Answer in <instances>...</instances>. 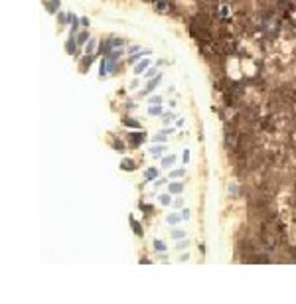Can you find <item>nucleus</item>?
I'll return each mask as SVG.
<instances>
[{"instance_id":"obj_1","label":"nucleus","mask_w":296,"mask_h":304,"mask_svg":"<svg viewBox=\"0 0 296 304\" xmlns=\"http://www.w3.org/2000/svg\"><path fill=\"white\" fill-rule=\"evenodd\" d=\"M156 6L158 10H168V2H164V0H156Z\"/></svg>"},{"instance_id":"obj_2","label":"nucleus","mask_w":296,"mask_h":304,"mask_svg":"<svg viewBox=\"0 0 296 304\" xmlns=\"http://www.w3.org/2000/svg\"><path fill=\"white\" fill-rule=\"evenodd\" d=\"M170 191L178 194V191H182V186H180V184H172V186H170Z\"/></svg>"},{"instance_id":"obj_3","label":"nucleus","mask_w":296,"mask_h":304,"mask_svg":"<svg viewBox=\"0 0 296 304\" xmlns=\"http://www.w3.org/2000/svg\"><path fill=\"white\" fill-rule=\"evenodd\" d=\"M69 22H71V28L75 30V28H77V18H75L73 14H69Z\"/></svg>"},{"instance_id":"obj_4","label":"nucleus","mask_w":296,"mask_h":304,"mask_svg":"<svg viewBox=\"0 0 296 304\" xmlns=\"http://www.w3.org/2000/svg\"><path fill=\"white\" fill-rule=\"evenodd\" d=\"M130 138H132V142H142V138H144V136H140V134H136V136H134V132H132V134H130Z\"/></svg>"},{"instance_id":"obj_5","label":"nucleus","mask_w":296,"mask_h":304,"mask_svg":"<svg viewBox=\"0 0 296 304\" xmlns=\"http://www.w3.org/2000/svg\"><path fill=\"white\" fill-rule=\"evenodd\" d=\"M170 176H172V178H180V176H184V170H174Z\"/></svg>"},{"instance_id":"obj_6","label":"nucleus","mask_w":296,"mask_h":304,"mask_svg":"<svg viewBox=\"0 0 296 304\" xmlns=\"http://www.w3.org/2000/svg\"><path fill=\"white\" fill-rule=\"evenodd\" d=\"M123 168H124V170H132V168H134V166H132V162L124 160V162H123Z\"/></svg>"},{"instance_id":"obj_7","label":"nucleus","mask_w":296,"mask_h":304,"mask_svg":"<svg viewBox=\"0 0 296 304\" xmlns=\"http://www.w3.org/2000/svg\"><path fill=\"white\" fill-rule=\"evenodd\" d=\"M132 227L136 229V233H138V235H142V229H140V225H138V223L134 221V219H132Z\"/></svg>"},{"instance_id":"obj_8","label":"nucleus","mask_w":296,"mask_h":304,"mask_svg":"<svg viewBox=\"0 0 296 304\" xmlns=\"http://www.w3.org/2000/svg\"><path fill=\"white\" fill-rule=\"evenodd\" d=\"M146 65H148V61H142V63H140L138 67H136V73H142V69L146 67Z\"/></svg>"},{"instance_id":"obj_9","label":"nucleus","mask_w":296,"mask_h":304,"mask_svg":"<svg viewBox=\"0 0 296 304\" xmlns=\"http://www.w3.org/2000/svg\"><path fill=\"white\" fill-rule=\"evenodd\" d=\"M174 160H176L174 156H168V158L164 160V166H170V164H174Z\"/></svg>"},{"instance_id":"obj_10","label":"nucleus","mask_w":296,"mask_h":304,"mask_svg":"<svg viewBox=\"0 0 296 304\" xmlns=\"http://www.w3.org/2000/svg\"><path fill=\"white\" fill-rule=\"evenodd\" d=\"M160 202L164 203V206H168V203H170V195H162V198H160Z\"/></svg>"},{"instance_id":"obj_11","label":"nucleus","mask_w":296,"mask_h":304,"mask_svg":"<svg viewBox=\"0 0 296 304\" xmlns=\"http://www.w3.org/2000/svg\"><path fill=\"white\" fill-rule=\"evenodd\" d=\"M158 81H160V77H156V79H154V81H152V83H150V85H148V91H152V89H154V85H156V83H158Z\"/></svg>"},{"instance_id":"obj_12","label":"nucleus","mask_w":296,"mask_h":304,"mask_svg":"<svg viewBox=\"0 0 296 304\" xmlns=\"http://www.w3.org/2000/svg\"><path fill=\"white\" fill-rule=\"evenodd\" d=\"M146 178H156V170H148V172H146Z\"/></svg>"},{"instance_id":"obj_13","label":"nucleus","mask_w":296,"mask_h":304,"mask_svg":"<svg viewBox=\"0 0 296 304\" xmlns=\"http://www.w3.org/2000/svg\"><path fill=\"white\" fill-rule=\"evenodd\" d=\"M154 245H156V249H158V251H162V249H164V245H162L160 241H156V243H154Z\"/></svg>"},{"instance_id":"obj_14","label":"nucleus","mask_w":296,"mask_h":304,"mask_svg":"<svg viewBox=\"0 0 296 304\" xmlns=\"http://www.w3.org/2000/svg\"><path fill=\"white\" fill-rule=\"evenodd\" d=\"M85 40H87V34H81V36H79V44H83Z\"/></svg>"},{"instance_id":"obj_15","label":"nucleus","mask_w":296,"mask_h":304,"mask_svg":"<svg viewBox=\"0 0 296 304\" xmlns=\"http://www.w3.org/2000/svg\"><path fill=\"white\" fill-rule=\"evenodd\" d=\"M160 150H162V146H154V148H152L154 154H160Z\"/></svg>"},{"instance_id":"obj_16","label":"nucleus","mask_w":296,"mask_h":304,"mask_svg":"<svg viewBox=\"0 0 296 304\" xmlns=\"http://www.w3.org/2000/svg\"><path fill=\"white\" fill-rule=\"evenodd\" d=\"M168 221H170V223H176L178 217H176V215H172V217H168Z\"/></svg>"}]
</instances>
